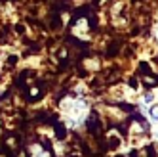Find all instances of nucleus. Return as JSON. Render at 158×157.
<instances>
[]
</instances>
